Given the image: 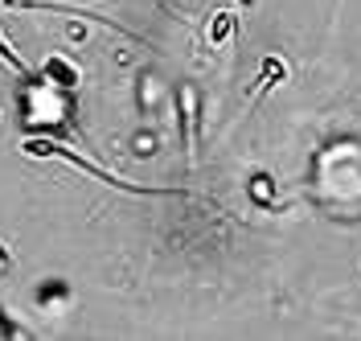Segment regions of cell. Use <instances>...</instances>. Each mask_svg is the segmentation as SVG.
I'll use <instances>...</instances> for the list:
<instances>
[{
    "instance_id": "obj_1",
    "label": "cell",
    "mask_w": 361,
    "mask_h": 341,
    "mask_svg": "<svg viewBox=\"0 0 361 341\" xmlns=\"http://www.w3.org/2000/svg\"><path fill=\"white\" fill-rule=\"evenodd\" d=\"M21 152L33 160H66V164H74L78 173H87V177H94V181L111 185V189H123V193H135V198H173L177 189H160V185H135L128 181V177H119V173H111V169H99L94 160L78 157L74 148H66V144H58V140L49 136H29L21 140Z\"/></svg>"
},
{
    "instance_id": "obj_2",
    "label": "cell",
    "mask_w": 361,
    "mask_h": 341,
    "mask_svg": "<svg viewBox=\"0 0 361 341\" xmlns=\"http://www.w3.org/2000/svg\"><path fill=\"white\" fill-rule=\"evenodd\" d=\"M0 8H13V13H58V17H74V21L107 25V29L123 33V37H132V42H144V37H140V33H132V29L107 21V17H99V13H90V8H74V4H54V0H0Z\"/></svg>"
},
{
    "instance_id": "obj_3",
    "label": "cell",
    "mask_w": 361,
    "mask_h": 341,
    "mask_svg": "<svg viewBox=\"0 0 361 341\" xmlns=\"http://www.w3.org/2000/svg\"><path fill=\"white\" fill-rule=\"evenodd\" d=\"M42 83L54 87V91H74V87L82 83V74H78V66L70 62L66 54H49L42 62Z\"/></svg>"
},
{
    "instance_id": "obj_4",
    "label": "cell",
    "mask_w": 361,
    "mask_h": 341,
    "mask_svg": "<svg viewBox=\"0 0 361 341\" xmlns=\"http://www.w3.org/2000/svg\"><path fill=\"white\" fill-rule=\"evenodd\" d=\"M173 107H177V119H180V140H185V148L193 152V107H197V95L189 91V87H177L173 91Z\"/></svg>"
},
{
    "instance_id": "obj_5",
    "label": "cell",
    "mask_w": 361,
    "mask_h": 341,
    "mask_svg": "<svg viewBox=\"0 0 361 341\" xmlns=\"http://www.w3.org/2000/svg\"><path fill=\"white\" fill-rule=\"evenodd\" d=\"M283 83H288V62H283L279 54H267L263 66H259V78H255L250 87H255V95H263V91H271V87H283Z\"/></svg>"
},
{
    "instance_id": "obj_6",
    "label": "cell",
    "mask_w": 361,
    "mask_h": 341,
    "mask_svg": "<svg viewBox=\"0 0 361 341\" xmlns=\"http://www.w3.org/2000/svg\"><path fill=\"white\" fill-rule=\"evenodd\" d=\"M234 29H238V17H234L230 8H218V13L209 17V29H205V42H209V46H226V42L234 37Z\"/></svg>"
},
{
    "instance_id": "obj_7",
    "label": "cell",
    "mask_w": 361,
    "mask_h": 341,
    "mask_svg": "<svg viewBox=\"0 0 361 341\" xmlns=\"http://www.w3.org/2000/svg\"><path fill=\"white\" fill-rule=\"evenodd\" d=\"M62 300H70L66 280H45L42 288H37V304H62Z\"/></svg>"
},
{
    "instance_id": "obj_8",
    "label": "cell",
    "mask_w": 361,
    "mask_h": 341,
    "mask_svg": "<svg viewBox=\"0 0 361 341\" xmlns=\"http://www.w3.org/2000/svg\"><path fill=\"white\" fill-rule=\"evenodd\" d=\"M0 62H4V66H13V74H21V78H33L29 66H25V58L8 46V37H4V33H0Z\"/></svg>"
},
{
    "instance_id": "obj_9",
    "label": "cell",
    "mask_w": 361,
    "mask_h": 341,
    "mask_svg": "<svg viewBox=\"0 0 361 341\" xmlns=\"http://www.w3.org/2000/svg\"><path fill=\"white\" fill-rule=\"evenodd\" d=\"M25 333H29V329L8 317V309H0V337H25Z\"/></svg>"
},
{
    "instance_id": "obj_10",
    "label": "cell",
    "mask_w": 361,
    "mask_h": 341,
    "mask_svg": "<svg viewBox=\"0 0 361 341\" xmlns=\"http://www.w3.org/2000/svg\"><path fill=\"white\" fill-rule=\"evenodd\" d=\"M8 272H13V251H8L4 243H0V280H4Z\"/></svg>"
},
{
    "instance_id": "obj_11",
    "label": "cell",
    "mask_w": 361,
    "mask_h": 341,
    "mask_svg": "<svg viewBox=\"0 0 361 341\" xmlns=\"http://www.w3.org/2000/svg\"><path fill=\"white\" fill-rule=\"evenodd\" d=\"M234 4H243V8H255V4H259V0H234Z\"/></svg>"
}]
</instances>
